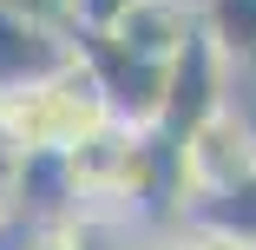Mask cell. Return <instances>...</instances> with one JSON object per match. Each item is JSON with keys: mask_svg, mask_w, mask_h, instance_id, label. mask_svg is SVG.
<instances>
[{"mask_svg": "<svg viewBox=\"0 0 256 250\" xmlns=\"http://www.w3.org/2000/svg\"><path fill=\"white\" fill-rule=\"evenodd\" d=\"M106 125H112V99L98 86V73L86 66V53L53 79L0 92V145H14L20 158H72Z\"/></svg>", "mask_w": 256, "mask_h": 250, "instance_id": "6da1fadb", "label": "cell"}, {"mask_svg": "<svg viewBox=\"0 0 256 250\" xmlns=\"http://www.w3.org/2000/svg\"><path fill=\"white\" fill-rule=\"evenodd\" d=\"M184 191H190V217L204 204H217L230 197L243 178H256V106L236 92L224 112H210L184 145Z\"/></svg>", "mask_w": 256, "mask_h": 250, "instance_id": "7a4b0ae2", "label": "cell"}, {"mask_svg": "<svg viewBox=\"0 0 256 250\" xmlns=\"http://www.w3.org/2000/svg\"><path fill=\"white\" fill-rule=\"evenodd\" d=\"M98 40L144 66H178L204 40V0H125V7L98 27Z\"/></svg>", "mask_w": 256, "mask_h": 250, "instance_id": "3957f363", "label": "cell"}, {"mask_svg": "<svg viewBox=\"0 0 256 250\" xmlns=\"http://www.w3.org/2000/svg\"><path fill=\"white\" fill-rule=\"evenodd\" d=\"M86 66L98 73V86H106L112 99V119L118 125H138V132H158L164 125V99H171V66H144L132 53H118V46H106L98 33L79 40Z\"/></svg>", "mask_w": 256, "mask_h": 250, "instance_id": "277c9868", "label": "cell"}, {"mask_svg": "<svg viewBox=\"0 0 256 250\" xmlns=\"http://www.w3.org/2000/svg\"><path fill=\"white\" fill-rule=\"evenodd\" d=\"M236 92H243L236 66L217 53L210 40H197L190 53L171 66V99H164V125H158V132H164L171 145H184V138H190L204 119H210V112H224Z\"/></svg>", "mask_w": 256, "mask_h": 250, "instance_id": "5b68a950", "label": "cell"}, {"mask_svg": "<svg viewBox=\"0 0 256 250\" xmlns=\"http://www.w3.org/2000/svg\"><path fill=\"white\" fill-rule=\"evenodd\" d=\"M79 40L86 33H60V27H40L14 7H0V92H20L33 79H53L79 60Z\"/></svg>", "mask_w": 256, "mask_h": 250, "instance_id": "8992f818", "label": "cell"}, {"mask_svg": "<svg viewBox=\"0 0 256 250\" xmlns=\"http://www.w3.org/2000/svg\"><path fill=\"white\" fill-rule=\"evenodd\" d=\"M204 40L236 66V79H256V0H204Z\"/></svg>", "mask_w": 256, "mask_h": 250, "instance_id": "52a82bcc", "label": "cell"}, {"mask_svg": "<svg viewBox=\"0 0 256 250\" xmlns=\"http://www.w3.org/2000/svg\"><path fill=\"white\" fill-rule=\"evenodd\" d=\"M197 217H204V224H217V230H224V237H236V243H256V178H243L230 197L204 204Z\"/></svg>", "mask_w": 256, "mask_h": 250, "instance_id": "ba28073f", "label": "cell"}, {"mask_svg": "<svg viewBox=\"0 0 256 250\" xmlns=\"http://www.w3.org/2000/svg\"><path fill=\"white\" fill-rule=\"evenodd\" d=\"M0 7H14V14L40 20V27H60V33H86V20H79V0H0Z\"/></svg>", "mask_w": 256, "mask_h": 250, "instance_id": "9c48e42d", "label": "cell"}, {"mask_svg": "<svg viewBox=\"0 0 256 250\" xmlns=\"http://www.w3.org/2000/svg\"><path fill=\"white\" fill-rule=\"evenodd\" d=\"M164 250H243L236 237H224L217 224H204V217H184L164 230Z\"/></svg>", "mask_w": 256, "mask_h": 250, "instance_id": "30bf717a", "label": "cell"}, {"mask_svg": "<svg viewBox=\"0 0 256 250\" xmlns=\"http://www.w3.org/2000/svg\"><path fill=\"white\" fill-rule=\"evenodd\" d=\"M20 250H79V243H72L66 230H26V237H20Z\"/></svg>", "mask_w": 256, "mask_h": 250, "instance_id": "8fae6325", "label": "cell"}, {"mask_svg": "<svg viewBox=\"0 0 256 250\" xmlns=\"http://www.w3.org/2000/svg\"><path fill=\"white\" fill-rule=\"evenodd\" d=\"M14 224H20V204H14V197H0V237H7Z\"/></svg>", "mask_w": 256, "mask_h": 250, "instance_id": "7c38bea8", "label": "cell"}, {"mask_svg": "<svg viewBox=\"0 0 256 250\" xmlns=\"http://www.w3.org/2000/svg\"><path fill=\"white\" fill-rule=\"evenodd\" d=\"M243 250H256V243H243Z\"/></svg>", "mask_w": 256, "mask_h": 250, "instance_id": "4fadbf2b", "label": "cell"}, {"mask_svg": "<svg viewBox=\"0 0 256 250\" xmlns=\"http://www.w3.org/2000/svg\"><path fill=\"white\" fill-rule=\"evenodd\" d=\"M158 250H164V243H158Z\"/></svg>", "mask_w": 256, "mask_h": 250, "instance_id": "5bb4252c", "label": "cell"}]
</instances>
